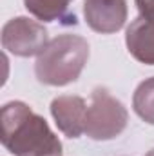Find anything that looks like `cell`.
Here are the masks:
<instances>
[{
  "label": "cell",
  "instance_id": "cell-1",
  "mask_svg": "<svg viewBox=\"0 0 154 156\" xmlns=\"http://www.w3.org/2000/svg\"><path fill=\"white\" fill-rule=\"evenodd\" d=\"M2 145L15 156H62V142L45 118L24 102L2 107Z\"/></svg>",
  "mask_w": 154,
  "mask_h": 156
},
{
  "label": "cell",
  "instance_id": "cell-2",
  "mask_svg": "<svg viewBox=\"0 0 154 156\" xmlns=\"http://www.w3.org/2000/svg\"><path fill=\"white\" fill-rule=\"evenodd\" d=\"M89 60V44L78 35H58L49 40L37 56L35 73L38 82L62 87L76 82Z\"/></svg>",
  "mask_w": 154,
  "mask_h": 156
},
{
  "label": "cell",
  "instance_id": "cell-3",
  "mask_svg": "<svg viewBox=\"0 0 154 156\" xmlns=\"http://www.w3.org/2000/svg\"><path fill=\"white\" fill-rule=\"evenodd\" d=\"M129 122L125 105L107 89H94L87 105L85 134L93 140H113L120 136Z\"/></svg>",
  "mask_w": 154,
  "mask_h": 156
},
{
  "label": "cell",
  "instance_id": "cell-4",
  "mask_svg": "<svg viewBox=\"0 0 154 156\" xmlns=\"http://www.w3.org/2000/svg\"><path fill=\"white\" fill-rule=\"evenodd\" d=\"M47 44V29L27 16L11 18L2 27V47L15 56H38Z\"/></svg>",
  "mask_w": 154,
  "mask_h": 156
},
{
  "label": "cell",
  "instance_id": "cell-5",
  "mask_svg": "<svg viewBox=\"0 0 154 156\" xmlns=\"http://www.w3.org/2000/svg\"><path fill=\"white\" fill-rule=\"evenodd\" d=\"M83 16L93 31L102 35L116 33L127 20V0H85Z\"/></svg>",
  "mask_w": 154,
  "mask_h": 156
},
{
  "label": "cell",
  "instance_id": "cell-6",
  "mask_svg": "<svg viewBox=\"0 0 154 156\" xmlns=\"http://www.w3.org/2000/svg\"><path fill=\"white\" fill-rule=\"evenodd\" d=\"M51 115L54 118L58 129L69 136L78 138L85 133V116H87V104L82 96L65 94L58 96L51 102Z\"/></svg>",
  "mask_w": 154,
  "mask_h": 156
},
{
  "label": "cell",
  "instance_id": "cell-7",
  "mask_svg": "<svg viewBox=\"0 0 154 156\" xmlns=\"http://www.w3.org/2000/svg\"><path fill=\"white\" fill-rule=\"evenodd\" d=\"M129 53L142 64L154 66V22L138 16L125 33Z\"/></svg>",
  "mask_w": 154,
  "mask_h": 156
},
{
  "label": "cell",
  "instance_id": "cell-8",
  "mask_svg": "<svg viewBox=\"0 0 154 156\" xmlns=\"http://www.w3.org/2000/svg\"><path fill=\"white\" fill-rule=\"evenodd\" d=\"M26 9L44 22H54V20H64L69 9L71 0H24ZM75 18V16H69Z\"/></svg>",
  "mask_w": 154,
  "mask_h": 156
},
{
  "label": "cell",
  "instance_id": "cell-9",
  "mask_svg": "<svg viewBox=\"0 0 154 156\" xmlns=\"http://www.w3.org/2000/svg\"><path fill=\"white\" fill-rule=\"evenodd\" d=\"M132 107L142 120L154 125V76L147 78L136 87L132 96Z\"/></svg>",
  "mask_w": 154,
  "mask_h": 156
},
{
  "label": "cell",
  "instance_id": "cell-10",
  "mask_svg": "<svg viewBox=\"0 0 154 156\" xmlns=\"http://www.w3.org/2000/svg\"><path fill=\"white\" fill-rule=\"evenodd\" d=\"M134 2L140 11V16L154 22V0H134Z\"/></svg>",
  "mask_w": 154,
  "mask_h": 156
},
{
  "label": "cell",
  "instance_id": "cell-11",
  "mask_svg": "<svg viewBox=\"0 0 154 156\" xmlns=\"http://www.w3.org/2000/svg\"><path fill=\"white\" fill-rule=\"evenodd\" d=\"M145 156H154V149H152V151H149V153H147Z\"/></svg>",
  "mask_w": 154,
  "mask_h": 156
}]
</instances>
